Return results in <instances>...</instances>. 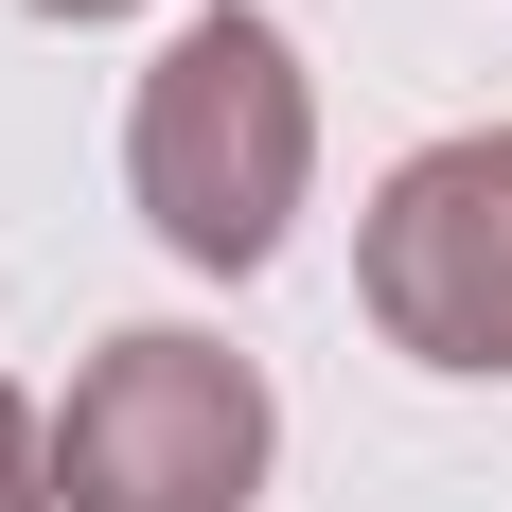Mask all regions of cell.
<instances>
[{
	"label": "cell",
	"mask_w": 512,
	"mask_h": 512,
	"mask_svg": "<svg viewBox=\"0 0 512 512\" xmlns=\"http://www.w3.org/2000/svg\"><path fill=\"white\" fill-rule=\"evenodd\" d=\"M301 177H318V89H301V36L265 0H212L142 53L124 89V195L177 265L248 283L283 230H301Z\"/></svg>",
	"instance_id": "6da1fadb"
},
{
	"label": "cell",
	"mask_w": 512,
	"mask_h": 512,
	"mask_svg": "<svg viewBox=\"0 0 512 512\" xmlns=\"http://www.w3.org/2000/svg\"><path fill=\"white\" fill-rule=\"evenodd\" d=\"M265 460H283V407H265V371L195 318H142V336H106L71 371V407H53V495L71 512H248Z\"/></svg>",
	"instance_id": "7a4b0ae2"
},
{
	"label": "cell",
	"mask_w": 512,
	"mask_h": 512,
	"mask_svg": "<svg viewBox=\"0 0 512 512\" xmlns=\"http://www.w3.org/2000/svg\"><path fill=\"white\" fill-rule=\"evenodd\" d=\"M354 301L424 371H512V124L389 159V195L354 212Z\"/></svg>",
	"instance_id": "3957f363"
},
{
	"label": "cell",
	"mask_w": 512,
	"mask_h": 512,
	"mask_svg": "<svg viewBox=\"0 0 512 512\" xmlns=\"http://www.w3.org/2000/svg\"><path fill=\"white\" fill-rule=\"evenodd\" d=\"M0 512H71V495H53V424L18 407V389H0Z\"/></svg>",
	"instance_id": "277c9868"
},
{
	"label": "cell",
	"mask_w": 512,
	"mask_h": 512,
	"mask_svg": "<svg viewBox=\"0 0 512 512\" xmlns=\"http://www.w3.org/2000/svg\"><path fill=\"white\" fill-rule=\"evenodd\" d=\"M18 18H71V36H89V18H142V0H18Z\"/></svg>",
	"instance_id": "5b68a950"
}]
</instances>
